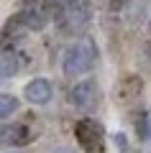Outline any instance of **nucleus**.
I'll use <instances>...</instances> for the list:
<instances>
[{"mask_svg": "<svg viewBox=\"0 0 151 153\" xmlns=\"http://www.w3.org/2000/svg\"><path fill=\"white\" fill-rule=\"evenodd\" d=\"M67 26V31H74V33H82L87 28V23H90V5H87L85 0H82L80 5H72L67 8L64 13V21H62Z\"/></svg>", "mask_w": 151, "mask_h": 153, "instance_id": "20e7f679", "label": "nucleus"}, {"mask_svg": "<svg viewBox=\"0 0 151 153\" xmlns=\"http://www.w3.org/2000/svg\"><path fill=\"white\" fill-rule=\"evenodd\" d=\"M80 3H82V0H62V5H64V8H72V5H80Z\"/></svg>", "mask_w": 151, "mask_h": 153, "instance_id": "ddd939ff", "label": "nucleus"}, {"mask_svg": "<svg viewBox=\"0 0 151 153\" xmlns=\"http://www.w3.org/2000/svg\"><path fill=\"white\" fill-rule=\"evenodd\" d=\"M95 66V44L90 38H82L74 46L64 51V59H62V69H64V76L74 79L80 74H87V71Z\"/></svg>", "mask_w": 151, "mask_h": 153, "instance_id": "f257e3e1", "label": "nucleus"}, {"mask_svg": "<svg viewBox=\"0 0 151 153\" xmlns=\"http://www.w3.org/2000/svg\"><path fill=\"white\" fill-rule=\"evenodd\" d=\"M74 135L77 143L82 146L85 153H103L105 151V140H103V128L95 120H80L74 125Z\"/></svg>", "mask_w": 151, "mask_h": 153, "instance_id": "f03ea898", "label": "nucleus"}, {"mask_svg": "<svg viewBox=\"0 0 151 153\" xmlns=\"http://www.w3.org/2000/svg\"><path fill=\"white\" fill-rule=\"evenodd\" d=\"M23 94H26V100L31 105H46L49 100H51V82L49 79H31V82L26 84V89H23Z\"/></svg>", "mask_w": 151, "mask_h": 153, "instance_id": "39448f33", "label": "nucleus"}, {"mask_svg": "<svg viewBox=\"0 0 151 153\" xmlns=\"http://www.w3.org/2000/svg\"><path fill=\"white\" fill-rule=\"evenodd\" d=\"M143 61H146V66L151 69V41L143 46Z\"/></svg>", "mask_w": 151, "mask_h": 153, "instance_id": "9b49d317", "label": "nucleus"}, {"mask_svg": "<svg viewBox=\"0 0 151 153\" xmlns=\"http://www.w3.org/2000/svg\"><path fill=\"white\" fill-rule=\"evenodd\" d=\"M95 97H97V87L92 79H82L69 89V102L77 110H90L95 105Z\"/></svg>", "mask_w": 151, "mask_h": 153, "instance_id": "7ed1b4c3", "label": "nucleus"}, {"mask_svg": "<svg viewBox=\"0 0 151 153\" xmlns=\"http://www.w3.org/2000/svg\"><path fill=\"white\" fill-rule=\"evenodd\" d=\"M54 153H74V151H72V148H56Z\"/></svg>", "mask_w": 151, "mask_h": 153, "instance_id": "4468645a", "label": "nucleus"}, {"mask_svg": "<svg viewBox=\"0 0 151 153\" xmlns=\"http://www.w3.org/2000/svg\"><path fill=\"white\" fill-rule=\"evenodd\" d=\"M18 16L23 18L28 31H44V26L49 23V16H46V8H41L38 3H28Z\"/></svg>", "mask_w": 151, "mask_h": 153, "instance_id": "423d86ee", "label": "nucleus"}, {"mask_svg": "<svg viewBox=\"0 0 151 153\" xmlns=\"http://www.w3.org/2000/svg\"><path fill=\"white\" fill-rule=\"evenodd\" d=\"M18 74V54L13 49H3V59H0V76L3 79H11Z\"/></svg>", "mask_w": 151, "mask_h": 153, "instance_id": "6e6552de", "label": "nucleus"}, {"mask_svg": "<svg viewBox=\"0 0 151 153\" xmlns=\"http://www.w3.org/2000/svg\"><path fill=\"white\" fill-rule=\"evenodd\" d=\"M138 92H141V79L138 76H125L123 84H120V97L131 100V97H136Z\"/></svg>", "mask_w": 151, "mask_h": 153, "instance_id": "1a4fd4ad", "label": "nucleus"}, {"mask_svg": "<svg viewBox=\"0 0 151 153\" xmlns=\"http://www.w3.org/2000/svg\"><path fill=\"white\" fill-rule=\"evenodd\" d=\"M16 110H18V100L13 94H0V117L3 120H8Z\"/></svg>", "mask_w": 151, "mask_h": 153, "instance_id": "9d476101", "label": "nucleus"}, {"mask_svg": "<svg viewBox=\"0 0 151 153\" xmlns=\"http://www.w3.org/2000/svg\"><path fill=\"white\" fill-rule=\"evenodd\" d=\"M149 31H151V21H149Z\"/></svg>", "mask_w": 151, "mask_h": 153, "instance_id": "2eb2a0df", "label": "nucleus"}, {"mask_svg": "<svg viewBox=\"0 0 151 153\" xmlns=\"http://www.w3.org/2000/svg\"><path fill=\"white\" fill-rule=\"evenodd\" d=\"M108 5L113 8V10H120V8L125 5V0H108Z\"/></svg>", "mask_w": 151, "mask_h": 153, "instance_id": "f8f14e48", "label": "nucleus"}, {"mask_svg": "<svg viewBox=\"0 0 151 153\" xmlns=\"http://www.w3.org/2000/svg\"><path fill=\"white\" fill-rule=\"evenodd\" d=\"M33 133L28 125H23V123H18V125H5L3 128V143H8V146H26V143H31Z\"/></svg>", "mask_w": 151, "mask_h": 153, "instance_id": "0eeeda50", "label": "nucleus"}, {"mask_svg": "<svg viewBox=\"0 0 151 153\" xmlns=\"http://www.w3.org/2000/svg\"><path fill=\"white\" fill-rule=\"evenodd\" d=\"M13 153H16V151H13Z\"/></svg>", "mask_w": 151, "mask_h": 153, "instance_id": "dca6fc26", "label": "nucleus"}]
</instances>
